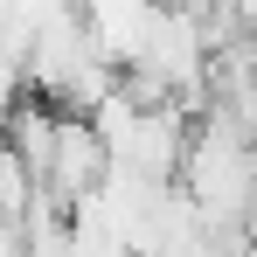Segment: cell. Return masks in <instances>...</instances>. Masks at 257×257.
<instances>
[{
	"label": "cell",
	"mask_w": 257,
	"mask_h": 257,
	"mask_svg": "<svg viewBox=\"0 0 257 257\" xmlns=\"http://www.w3.org/2000/svg\"><path fill=\"white\" fill-rule=\"evenodd\" d=\"M0 153H7V104H0Z\"/></svg>",
	"instance_id": "6da1fadb"
}]
</instances>
